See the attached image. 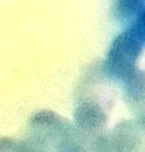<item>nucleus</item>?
<instances>
[{"instance_id": "nucleus-2", "label": "nucleus", "mask_w": 145, "mask_h": 152, "mask_svg": "<svg viewBox=\"0 0 145 152\" xmlns=\"http://www.w3.org/2000/svg\"><path fill=\"white\" fill-rule=\"evenodd\" d=\"M144 0H115V15L120 20H130L143 15Z\"/></svg>"}, {"instance_id": "nucleus-1", "label": "nucleus", "mask_w": 145, "mask_h": 152, "mask_svg": "<svg viewBox=\"0 0 145 152\" xmlns=\"http://www.w3.org/2000/svg\"><path fill=\"white\" fill-rule=\"evenodd\" d=\"M143 15L123 31L113 42L109 54L110 65L119 68H129L141 51L144 40Z\"/></svg>"}]
</instances>
